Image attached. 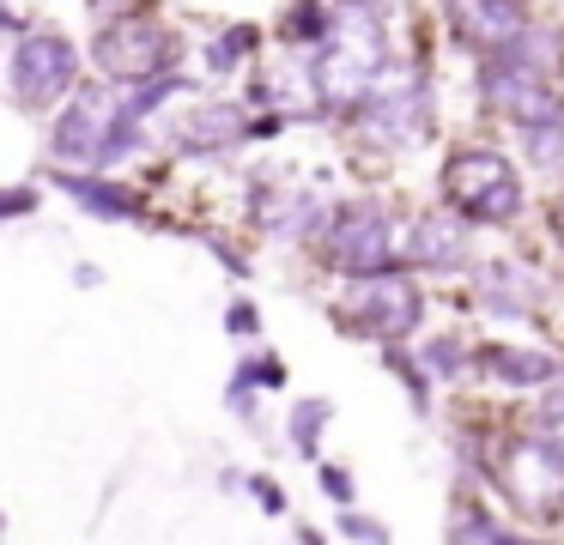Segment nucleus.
<instances>
[{
  "label": "nucleus",
  "mask_w": 564,
  "mask_h": 545,
  "mask_svg": "<svg viewBox=\"0 0 564 545\" xmlns=\"http://www.w3.org/2000/svg\"><path fill=\"white\" fill-rule=\"evenodd\" d=\"M256 43H261L256 24H231V31H219V36L207 43V67H213V73H237V67H243V55H249Z\"/></svg>",
  "instance_id": "nucleus-19"
},
{
  "label": "nucleus",
  "mask_w": 564,
  "mask_h": 545,
  "mask_svg": "<svg viewBox=\"0 0 564 545\" xmlns=\"http://www.w3.org/2000/svg\"><path fill=\"white\" fill-rule=\"evenodd\" d=\"M316 479H322V491H328L340 509H352V472L346 467H316Z\"/></svg>",
  "instance_id": "nucleus-24"
},
{
  "label": "nucleus",
  "mask_w": 564,
  "mask_h": 545,
  "mask_svg": "<svg viewBox=\"0 0 564 545\" xmlns=\"http://www.w3.org/2000/svg\"><path fill=\"white\" fill-rule=\"evenodd\" d=\"M443 19H449L455 43L474 48V55H486V61L510 55V48L534 31V19H528L522 0H443Z\"/></svg>",
  "instance_id": "nucleus-11"
},
{
  "label": "nucleus",
  "mask_w": 564,
  "mask_h": 545,
  "mask_svg": "<svg viewBox=\"0 0 564 545\" xmlns=\"http://www.w3.org/2000/svg\"><path fill=\"white\" fill-rule=\"evenodd\" d=\"M256 133H273V121H249L243 103H195V109H183L171 140L183 145V152L207 157V152H237V145L256 140Z\"/></svg>",
  "instance_id": "nucleus-12"
},
{
  "label": "nucleus",
  "mask_w": 564,
  "mask_h": 545,
  "mask_svg": "<svg viewBox=\"0 0 564 545\" xmlns=\"http://www.w3.org/2000/svg\"><path fill=\"white\" fill-rule=\"evenodd\" d=\"M419 363H425V375H443V382H449V375L467 370V346L462 339H431V346L419 351Z\"/></svg>",
  "instance_id": "nucleus-22"
},
{
  "label": "nucleus",
  "mask_w": 564,
  "mask_h": 545,
  "mask_svg": "<svg viewBox=\"0 0 564 545\" xmlns=\"http://www.w3.org/2000/svg\"><path fill=\"white\" fill-rule=\"evenodd\" d=\"M91 61H98L104 85H116V91H140V85L171 79L176 36L164 31L159 19H147V12H122L116 24H104V31H98Z\"/></svg>",
  "instance_id": "nucleus-3"
},
{
  "label": "nucleus",
  "mask_w": 564,
  "mask_h": 545,
  "mask_svg": "<svg viewBox=\"0 0 564 545\" xmlns=\"http://www.w3.org/2000/svg\"><path fill=\"white\" fill-rule=\"evenodd\" d=\"M558 237H564V212H558Z\"/></svg>",
  "instance_id": "nucleus-29"
},
{
  "label": "nucleus",
  "mask_w": 564,
  "mask_h": 545,
  "mask_svg": "<svg viewBox=\"0 0 564 545\" xmlns=\"http://www.w3.org/2000/svg\"><path fill=\"white\" fill-rule=\"evenodd\" d=\"M479 91H486V109H491V116L516 121V133L546 128V121H564V103H558V91H552L546 73L516 67V61H503V55L479 67Z\"/></svg>",
  "instance_id": "nucleus-10"
},
{
  "label": "nucleus",
  "mask_w": 564,
  "mask_h": 545,
  "mask_svg": "<svg viewBox=\"0 0 564 545\" xmlns=\"http://www.w3.org/2000/svg\"><path fill=\"white\" fill-rule=\"evenodd\" d=\"M249 497H256L268 515H285V491H280V479H268V472H256V479H249Z\"/></svg>",
  "instance_id": "nucleus-25"
},
{
  "label": "nucleus",
  "mask_w": 564,
  "mask_h": 545,
  "mask_svg": "<svg viewBox=\"0 0 564 545\" xmlns=\"http://www.w3.org/2000/svg\"><path fill=\"white\" fill-rule=\"evenodd\" d=\"M443 200L474 225H510L522 212V176L491 145H467L443 164Z\"/></svg>",
  "instance_id": "nucleus-4"
},
{
  "label": "nucleus",
  "mask_w": 564,
  "mask_h": 545,
  "mask_svg": "<svg viewBox=\"0 0 564 545\" xmlns=\"http://www.w3.org/2000/svg\"><path fill=\"white\" fill-rule=\"evenodd\" d=\"M474 285H479V303H486V309H510V315H528L540 303V279L528 273L522 261H486L474 273Z\"/></svg>",
  "instance_id": "nucleus-16"
},
{
  "label": "nucleus",
  "mask_w": 564,
  "mask_h": 545,
  "mask_svg": "<svg viewBox=\"0 0 564 545\" xmlns=\"http://www.w3.org/2000/svg\"><path fill=\"white\" fill-rule=\"evenodd\" d=\"M297 545H328V539H322L316 527H304V533H297Z\"/></svg>",
  "instance_id": "nucleus-28"
},
{
  "label": "nucleus",
  "mask_w": 564,
  "mask_h": 545,
  "mask_svg": "<svg viewBox=\"0 0 564 545\" xmlns=\"http://www.w3.org/2000/svg\"><path fill=\"white\" fill-rule=\"evenodd\" d=\"M116 121H122V97L110 91H74L67 109L55 116L50 133V152L55 164H74V170H104L110 164V140H116Z\"/></svg>",
  "instance_id": "nucleus-9"
},
{
  "label": "nucleus",
  "mask_w": 564,
  "mask_h": 545,
  "mask_svg": "<svg viewBox=\"0 0 564 545\" xmlns=\"http://www.w3.org/2000/svg\"><path fill=\"white\" fill-rule=\"evenodd\" d=\"M474 363L503 388H552L558 382V358L534 346H474Z\"/></svg>",
  "instance_id": "nucleus-15"
},
{
  "label": "nucleus",
  "mask_w": 564,
  "mask_h": 545,
  "mask_svg": "<svg viewBox=\"0 0 564 545\" xmlns=\"http://www.w3.org/2000/svg\"><path fill=\"white\" fill-rule=\"evenodd\" d=\"M491 479H498V491L510 497L516 509H528V515L564 509V455L552 443H540V436L503 443L498 460H491Z\"/></svg>",
  "instance_id": "nucleus-8"
},
{
  "label": "nucleus",
  "mask_w": 564,
  "mask_h": 545,
  "mask_svg": "<svg viewBox=\"0 0 564 545\" xmlns=\"http://www.w3.org/2000/svg\"><path fill=\"white\" fill-rule=\"evenodd\" d=\"M406 242H413V218L389 212V206L365 200V206H346L334 212L328 225V261L340 273H389V266L406 261Z\"/></svg>",
  "instance_id": "nucleus-5"
},
{
  "label": "nucleus",
  "mask_w": 564,
  "mask_h": 545,
  "mask_svg": "<svg viewBox=\"0 0 564 545\" xmlns=\"http://www.w3.org/2000/svg\"><path fill=\"white\" fill-rule=\"evenodd\" d=\"M340 533H346V539H358V545H389V527H382L377 515H358V509H346V515H340Z\"/></svg>",
  "instance_id": "nucleus-23"
},
{
  "label": "nucleus",
  "mask_w": 564,
  "mask_h": 545,
  "mask_svg": "<svg viewBox=\"0 0 564 545\" xmlns=\"http://www.w3.org/2000/svg\"><path fill=\"white\" fill-rule=\"evenodd\" d=\"M31 206H37V194H31V188H0V218H25Z\"/></svg>",
  "instance_id": "nucleus-26"
},
{
  "label": "nucleus",
  "mask_w": 564,
  "mask_h": 545,
  "mask_svg": "<svg viewBox=\"0 0 564 545\" xmlns=\"http://www.w3.org/2000/svg\"><path fill=\"white\" fill-rule=\"evenodd\" d=\"M474 218H462L455 206H437V212H419L413 218V242H406V261L413 266H431V273H455L467 266L474 254Z\"/></svg>",
  "instance_id": "nucleus-13"
},
{
  "label": "nucleus",
  "mask_w": 564,
  "mask_h": 545,
  "mask_svg": "<svg viewBox=\"0 0 564 545\" xmlns=\"http://www.w3.org/2000/svg\"><path fill=\"white\" fill-rule=\"evenodd\" d=\"M7 85L25 109H55L62 97H74L79 85V48L67 43L62 31H25L13 43V61H7Z\"/></svg>",
  "instance_id": "nucleus-7"
},
{
  "label": "nucleus",
  "mask_w": 564,
  "mask_h": 545,
  "mask_svg": "<svg viewBox=\"0 0 564 545\" xmlns=\"http://www.w3.org/2000/svg\"><path fill=\"white\" fill-rule=\"evenodd\" d=\"M522 145L534 152L540 170H564V121H546V128H528Z\"/></svg>",
  "instance_id": "nucleus-21"
},
{
  "label": "nucleus",
  "mask_w": 564,
  "mask_h": 545,
  "mask_svg": "<svg viewBox=\"0 0 564 545\" xmlns=\"http://www.w3.org/2000/svg\"><path fill=\"white\" fill-rule=\"evenodd\" d=\"M225 327H231V334H261V315H256V303H237V309L225 315Z\"/></svg>",
  "instance_id": "nucleus-27"
},
{
  "label": "nucleus",
  "mask_w": 564,
  "mask_h": 545,
  "mask_svg": "<svg viewBox=\"0 0 564 545\" xmlns=\"http://www.w3.org/2000/svg\"><path fill=\"white\" fill-rule=\"evenodd\" d=\"M340 315H346V327H358L365 339L401 346V339L419 334V321H425V291H419L401 266H389V273H358L352 285H346Z\"/></svg>",
  "instance_id": "nucleus-6"
},
{
  "label": "nucleus",
  "mask_w": 564,
  "mask_h": 545,
  "mask_svg": "<svg viewBox=\"0 0 564 545\" xmlns=\"http://www.w3.org/2000/svg\"><path fill=\"white\" fill-rule=\"evenodd\" d=\"M62 188L74 194L79 206H86L91 218H140V200L128 188H110V182L98 176H79V170H62Z\"/></svg>",
  "instance_id": "nucleus-17"
},
{
  "label": "nucleus",
  "mask_w": 564,
  "mask_h": 545,
  "mask_svg": "<svg viewBox=\"0 0 564 545\" xmlns=\"http://www.w3.org/2000/svg\"><path fill=\"white\" fill-rule=\"evenodd\" d=\"M382 73H389V31H382L370 0H346L334 12L328 43L316 48V79H322L328 109H358L377 91Z\"/></svg>",
  "instance_id": "nucleus-1"
},
{
  "label": "nucleus",
  "mask_w": 564,
  "mask_h": 545,
  "mask_svg": "<svg viewBox=\"0 0 564 545\" xmlns=\"http://www.w3.org/2000/svg\"><path fill=\"white\" fill-rule=\"evenodd\" d=\"M256 97H261V109H273V116H322V109H328L322 79H316V55L310 61H273V67L256 79Z\"/></svg>",
  "instance_id": "nucleus-14"
},
{
  "label": "nucleus",
  "mask_w": 564,
  "mask_h": 545,
  "mask_svg": "<svg viewBox=\"0 0 564 545\" xmlns=\"http://www.w3.org/2000/svg\"><path fill=\"white\" fill-rule=\"evenodd\" d=\"M334 424V400H297L292 406V424H285V436H292V455L316 460L322 455V430Z\"/></svg>",
  "instance_id": "nucleus-18"
},
{
  "label": "nucleus",
  "mask_w": 564,
  "mask_h": 545,
  "mask_svg": "<svg viewBox=\"0 0 564 545\" xmlns=\"http://www.w3.org/2000/svg\"><path fill=\"white\" fill-rule=\"evenodd\" d=\"M431 133V85L419 67H394L377 79V91L352 109V140L370 145V152L394 157L406 145H419Z\"/></svg>",
  "instance_id": "nucleus-2"
},
{
  "label": "nucleus",
  "mask_w": 564,
  "mask_h": 545,
  "mask_svg": "<svg viewBox=\"0 0 564 545\" xmlns=\"http://www.w3.org/2000/svg\"><path fill=\"white\" fill-rule=\"evenodd\" d=\"M528 424L540 430V443H552L564 455V388H540L534 412H528Z\"/></svg>",
  "instance_id": "nucleus-20"
}]
</instances>
